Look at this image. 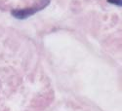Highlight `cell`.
Here are the masks:
<instances>
[{
    "label": "cell",
    "instance_id": "6da1fadb",
    "mask_svg": "<svg viewBox=\"0 0 122 111\" xmlns=\"http://www.w3.org/2000/svg\"><path fill=\"white\" fill-rule=\"evenodd\" d=\"M51 0H39L37 3L33 7H29V8H25V9H16L12 10V16L18 19H25L29 17H31L32 15L36 14L37 12L41 11V10L45 9L49 4H50Z\"/></svg>",
    "mask_w": 122,
    "mask_h": 111
},
{
    "label": "cell",
    "instance_id": "7a4b0ae2",
    "mask_svg": "<svg viewBox=\"0 0 122 111\" xmlns=\"http://www.w3.org/2000/svg\"><path fill=\"white\" fill-rule=\"evenodd\" d=\"M108 3H111L116 6H121L122 5V0H107Z\"/></svg>",
    "mask_w": 122,
    "mask_h": 111
}]
</instances>
